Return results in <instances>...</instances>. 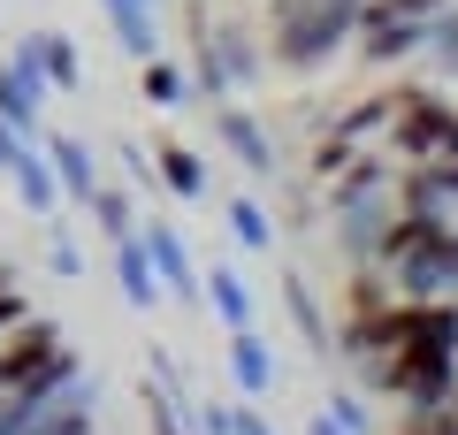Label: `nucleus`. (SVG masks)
<instances>
[{
  "label": "nucleus",
  "instance_id": "2eb2a0df",
  "mask_svg": "<svg viewBox=\"0 0 458 435\" xmlns=\"http://www.w3.org/2000/svg\"><path fill=\"white\" fill-rule=\"evenodd\" d=\"M84 214H92V229L114 244V237H131V229H138V214H146V207H138L131 183H99V192L84 199Z\"/></svg>",
  "mask_w": 458,
  "mask_h": 435
},
{
  "label": "nucleus",
  "instance_id": "cd10ccee",
  "mask_svg": "<svg viewBox=\"0 0 458 435\" xmlns=\"http://www.w3.org/2000/svg\"><path fill=\"white\" fill-rule=\"evenodd\" d=\"M16 145H23V130H16V123H0V168L16 161Z\"/></svg>",
  "mask_w": 458,
  "mask_h": 435
},
{
  "label": "nucleus",
  "instance_id": "b1692460",
  "mask_svg": "<svg viewBox=\"0 0 458 435\" xmlns=\"http://www.w3.org/2000/svg\"><path fill=\"white\" fill-rule=\"evenodd\" d=\"M451 405H397V435H443Z\"/></svg>",
  "mask_w": 458,
  "mask_h": 435
},
{
  "label": "nucleus",
  "instance_id": "5701e85b",
  "mask_svg": "<svg viewBox=\"0 0 458 435\" xmlns=\"http://www.w3.org/2000/svg\"><path fill=\"white\" fill-rule=\"evenodd\" d=\"M47 268L62 275V283H77V275H84V244L69 237V229H54V237H47Z\"/></svg>",
  "mask_w": 458,
  "mask_h": 435
},
{
  "label": "nucleus",
  "instance_id": "a211bd4d",
  "mask_svg": "<svg viewBox=\"0 0 458 435\" xmlns=\"http://www.w3.org/2000/svg\"><path fill=\"white\" fill-rule=\"evenodd\" d=\"M428 69H436V77H458V0H443L436 16H428Z\"/></svg>",
  "mask_w": 458,
  "mask_h": 435
},
{
  "label": "nucleus",
  "instance_id": "6e6552de",
  "mask_svg": "<svg viewBox=\"0 0 458 435\" xmlns=\"http://www.w3.org/2000/svg\"><path fill=\"white\" fill-rule=\"evenodd\" d=\"M54 344H69V337H62L54 321H47V313H23L16 328H0V389H16L23 374H31L38 359L54 352Z\"/></svg>",
  "mask_w": 458,
  "mask_h": 435
},
{
  "label": "nucleus",
  "instance_id": "c85d7f7f",
  "mask_svg": "<svg viewBox=\"0 0 458 435\" xmlns=\"http://www.w3.org/2000/svg\"><path fill=\"white\" fill-rule=\"evenodd\" d=\"M306 435H344V428H336L328 413H313V420H306Z\"/></svg>",
  "mask_w": 458,
  "mask_h": 435
},
{
  "label": "nucleus",
  "instance_id": "f8f14e48",
  "mask_svg": "<svg viewBox=\"0 0 458 435\" xmlns=\"http://www.w3.org/2000/svg\"><path fill=\"white\" fill-rule=\"evenodd\" d=\"M0 176L16 183V199L38 214V222H54V207H62V183H54V168H47V153H38V138H23V145H16V161L0 168Z\"/></svg>",
  "mask_w": 458,
  "mask_h": 435
},
{
  "label": "nucleus",
  "instance_id": "ddd939ff",
  "mask_svg": "<svg viewBox=\"0 0 458 435\" xmlns=\"http://www.w3.org/2000/svg\"><path fill=\"white\" fill-rule=\"evenodd\" d=\"M153 183L168 199H207V153H191L183 138H153Z\"/></svg>",
  "mask_w": 458,
  "mask_h": 435
},
{
  "label": "nucleus",
  "instance_id": "39448f33",
  "mask_svg": "<svg viewBox=\"0 0 458 435\" xmlns=\"http://www.w3.org/2000/svg\"><path fill=\"white\" fill-rule=\"evenodd\" d=\"M47 99H54V84L31 69V54H8L0 62V123H16L23 138H38L47 130Z\"/></svg>",
  "mask_w": 458,
  "mask_h": 435
},
{
  "label": "nucleus",
  "instance_id": "aec40b11",
  "mask_svg": "<svg viewBox=\"0 0 458 435\" xmlns=\"http://www.w3.org/2000/svg\"><path fill=\"white\" fill-rule=\"evenodd\" d=\"M321 413L336 420L344 435H375V413H367V389H360V382H336V389H328V405H321Z\"/></svg>",
  "mask_w": 458,
  "mask_h": 435
},
{
  "label": "nucleus",
  "instance_id": "4be33fe9",
  "mask_svg": "<svg viewBox=\"0 0 458 435\" xmlns=\"http://www.w3.org/2000/svg\"><path fill=\"white\" fill-rule=\"evenodd\" d=\"M114 161H123V176H131V192H161V183H153V153H146V145H138V138H123V145H114Z\"/></svg>",
  "mask_w": 458,
  "mask_h": 435
},
{
  "label": "nucleus",
  "instance_id": "1a4fd4ad",
  "mask_svg": "<svg viewBox=\"0 0 458 435\" xmlns=\"http://www.w3.org/2000/svg\"><path fill=\"white\" fill-rule=\"evenodd\" d=\"M222 367H229V382L245 389V397H267V389H276V344L260 337V328H229L222 337Z\"/></svg>",
  "mask_w": 458,
  "mask_h": 435
},
{
  "label": "nucleus",
  "instance_id": "bb28decb",
  "mask_svg": "<svg viewBox=\"0 0 458 435\" xmlns=\"http://www.w3.org/2000/svg\"><path fill=\"white\" fill-rule=\"evenodd\" d=\"M23 313H31V298H23V290H16V283H8V290H0V328H16V321H23Z\"/></svg>",
  "mask_w": 458,
  "mask_h": 435
},
{
  "label": "nucleus",
  "instance_id": "412c9836",
  "mask_svg": "<svg viewBox=\"0 0 458 435\" xmlns=\"http://www.w3.org/2000/svg\"><path fill=\"white\" fill-rule=\"evenodd\" d=\"M352 153H360V145L344 138V130H328V123H321V138H313V183H328L344 161H352Z\"/></svg>",
  "mask_w": 458,
  "mask_h": 435
},
{
  "label": "nucleus",
  "instance_id": "9b49d317",
  "mask_svg": "<svg viewBox=\"0 0 458 435\" xmlns=\"http://www.w3.org/2000/svg\"><path fill=\"white\" fill-rule=\"evenodd\" d=\"M107 268H114V290H123V306H138V313L168 306V298H161V283H153V260H146V244H138V229L107 244Z\"/></svg>",
  "mask_w": 458,
  "mask_h": 435
},
{
  "label": "nucleus",
  "instance_id": "7ed1b4c3",
  "mask_svg": "<svg viewBox=\"0 0 458 435\" xmlns=\"http://www.w3.org/2000/svg\"><path fill=\"white\" fill-rule=\"evenodd\" d=\"M214 145H222L252 183H276V138H267V123H260L252 107H237V99L214 107Z\"/></svg>",
  "mask_w": 458,
  "mask_h": 435
},
{
  "label": "nucleus",
  "instance_id": "9d476101",
  "mask_svg": "<svg viewBox=\"0 0 458 435\" xmlns=\"http://www.w3.org/2000/svg\"><path fill=\"white\" fill-rule=\"evenodd\" d=\"M283 306H291V328H298V344H306L313 359H336V328H328V306H321V290H313L298 268H283Z\"/></svg>",
  "mask_w": 458,
  "mask_h": 435
},
{
  "label": "nucleus",
  "instance_id": "4468645a",
  "mask_svg": "<svg viewBox=\"0 0 458 435\" xmlns=\"http://www.w3.org/2000/svg\"><path fill=\"white\" fill-rule=\"evenodd\" d=\"M222 222H229V244H237V252H260V260H267V252L283 244V237H276V214H267L252 192H229V199H222Z\"/></svg>",
  "mask_w": 458,
  "mask_h": 435
},
{
  "label": "nucleus",
  "instance_id": "f257e3e1",
  "mask_svg": "<svg viewBox=\"0 0 458 435\" xmlns=\"http://www.w3.org/2000/svg\"><path fill=\"white\" fill-rule=\"evenodd\" d=\"M360 31V0H267L260 16V47L276 69L291 77H321Z\"/></svg>",
  "mask_w": 458,
  "mask_h": 435
},
{
  "label": "nucleus",
  "instance_id": "20e7f679",
  "mask_svg": "<svg viewBox=\"0 0 458 435\" xmlns=\"http://www.w3.org/2000/svg\"><path fill=\"white\" fill-rule=\"evenodd\" d=\"M38 153H47V168H54V183H62V207H84V199L99 192V153H92V138H77V130H38Z\"/></svg>",
  "mask_w": 458,
  "mask_h": 435
},
{
  "label": "nucleus",
  "instance_id": "0eeeda50",
  "mask_svg": "<svg viewBox=\"0 0 458 435\" xmlns=\"http://www.w3.org/2000/svg\"><path fill=\"white\" fill-rule=\"evenodd\" d=\"M16 54H31V69L54 84V92H84V54L69 31H54V23H38V31L16 38Z\"/></svg>",
  "mask_w": 458,
  "mask_h": 435
},
{
  "label": "nucleus",
  "instance_id": "6ab92c4d",
  "mask_svg": "<svg viewBox=\"0 0 458 435\" xmlns=\"http://www.w3.org/2000/svg\"><path fill=\"white\" fill-rule=\"evenodd\" d=\"M138 405H146V428H153V435H191V405H183V397H168V389L153 382V374L138 382Z\"/></svg>",
  "mask_w": 458,
  "mask_h": 435
},
{
  "label": "nucleus",
  "instance_id": "dca6fc26",
  "mask_svg": "<svg viewBox=\"0 0 458 435\" xmlns=\"http://www.w3.org/2000/svg\"><path fill=\"white\" fill-rule=\"evenodd\" d=\"M390 115H397V84H382V92L352 99V107H344V115H336V123H328V130H344V138H352V145H375Z\"/></svg>",
  "mask_w": 458,
  "mask_h": 435
},
{
  "label": "nucleus",
  "instance_id": "f03ea898",
  "mask_svg": "<svg viewBox=\"0 0 458 435\" xmlns=\"http://www.w3.org/2000/svg\"><path fill=\"white\" fill-rule=\"evenodd\" d=\"M138 244H146L153 283H161L168 306H199V260H191V244H183V229L168 222V214H138Z\"/></svg>",
  "mask_w": 458,
  "mask_h": 435
},
{
  "label": "nucleus",
  "instance_id": "393cba45",
  "mask_svg": "<svg viewBox=\"0 0 458 435\" xmlns=\"http://www.w3.org/2000/svg\"><path fill=\"white\" fill-rule=\"evenodd\" d=\"M229 435H276V420L260 413V397H245V405H229Z\"/></svg>",
  "mask_w": 458,
  "mask_h": 435
},
{
  "label": "nucleus",
  "instance_id": "f3484780",
  "mask_svg": "<svg viewBox=\"0 0 458 435\" xmlns=\"http://www.w3.org/2000/svg\"><path fill=\"white\" fill-rule=\"evenodd\" d=\"M138 99H146V107H183V99H191V77H183V62H168V54L138 62Z\"/></svg>",
  "mask_w": 458,
  "mask_h": 435
},
{
  "label": "nucleus",
  "instance_id": "a878e982",
  "mask_svg": "<svg viewBox=\"0 0 458 435\" xmlns=\"http://www.w3.org/2000/svg\"><path fill=\"white\" fill-rule=\"evenodd\" d=\"M191 428L199 435H229V405L214 397V405H191Z\"/></svg>",
  "mask_w": 458,
  "mask_h": 435
},
{
  "label": "nucleus",
  "instance_id": "c756f323",
  "mask_svg": "<svg viewBox=\"0 0 458 435\" xmlns=\"http://www.w3.org/2000/svg\"><path fill=\"white\" fill-rule=\"evenodd\" d=\"M443 435H458V405H451V420H443Z\"/></svg>",
  "mask_w": 458,
  "mask_h": 435
},
{
  "label": "nucleus",
  "instance_id": "423d86ee",
  "mask_svg": "<svg viewBox=\"0 0 458 435\" xmlns=\"http://www.w3.org/2000/svg\"><path fill=\"white\" fill-rule=\"evenodd\" d=\"M199 298L214 306V321H222V337H229V328H260V298H252L245 268H229V260H214V268H199Z\"/></svg>",
  "mask_w": 458,
  "mask_h": 435
}]
</instances>
